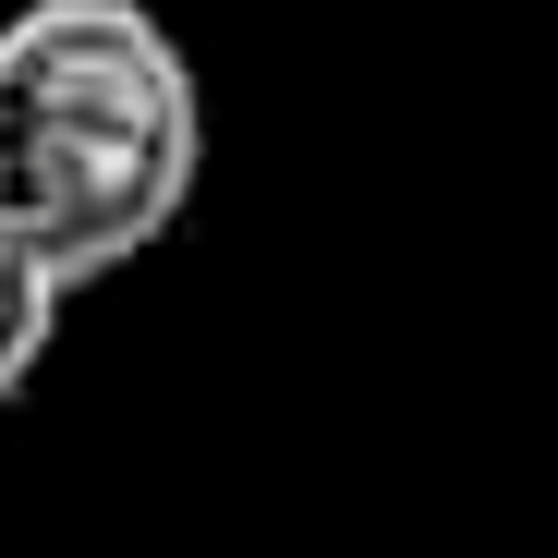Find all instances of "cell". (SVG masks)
<instances>
[{
    "instance_id": "1",
    "label": "cell",
    "mask_w": 558,
    "mask_h": 558,
    "mask_svg": "<svg viewBox=\"0 0 558 558\" xmlns=\"http://www.w3.org/2000/svg\"><path fill=\"white\" fill-rule=\"evenodd\" d=\"M207 182V85L146 0H25L0 25V231L61 292L158 255Z\"/></svg>"
},
{
    "instance_id": "2",
    "label": "cell",
    "mask_w": 558,
    "mask_h": 558,
    "mask_svg": "<svg viewBox=\"0 0 558 558\" xmlns=\"http://www.w3.org/2000/svg\"><path fill=\"white\" fill-rule=\"evenodd\" d=\"M61 279L13 243V231H0V401H25V377H37V364H49V340H61Z\"/></svg>"
}]
</instances>
